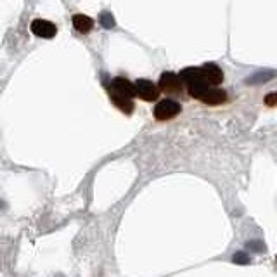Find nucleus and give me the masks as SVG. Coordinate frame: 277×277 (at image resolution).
Segmentation results:
<instances>
[{
  "label": "nucleus",
  "instance_id": "1",
  "mask_svg": "<svg viewBox=\"0 0 277 277\" xmlns=\"http://www.w3.org/2000/svg\"><path fill=\"white\" fill-rule=\"evenodd\" d=\"M182 111V104L178 101L173 99H163L156 104L154 108V118L158 122H168V120L175 118L177 115H180Z\"/></svg>",
  "mask_w": 277,
  "mask_h": 277
},
{
  "label": "nucleus",
  "instance_id": "7",
  "mask_svg": "<svg viewBox=\"0 0 277 277\" xmlns=\"http://www.w3.org/2000/svg\"><path fill=\"white\" fill-rule=\"evenodd\" d=\"M201 103L208 104V106H220V104L227 103V92L224 88L210 87L208 92L201 97Z\"/></svg>",
  "mask_w": 277,
  "mask_h": 277
},
{
  "label": "nucleus",
  "instance_id": "5",
  "mask_svg": "<svg viewBox=\"0 0 277 277\" xmlns=\"http://www.w3.org/2000/svg\"><path fill=\"white\" fill-rule=\"evenodd\" d=\"M30 28L31 33L40 38H52L57 33V26L52 21H47V19H33Z\"/></svg>",
  "mask_w": 277,
  "mask_h": 277
},
{
  "label": "nucleus",
  "instance_id": "12",
  "mask_svg": "<svg viewBox=\"0 0 277 277\" xmlns=\"http://www.w3.org/2000/svg\"><path fill=\"white\" fill-rule=\"evenodd\" d=\"M265 104L270 108H275L277 106V92H270L267 94V97H265Z\"/></svg>",
  "mask_w": 277,
  "mask_h": 277
},
{
  "label": "nucleus",
  "instance_id": "4",
  "mask_svg": "<svg viewBox=\"0 0 277 277\" xmlns=\"http://www.w3.org/2000/svg\"><path fill=\"white\" fill-rule=\"evenodd\" d=\"M203 78L208 85L212 87H218L220 83H224V71L220 69V66H217L215 62H206L201 66Z\"/></svg>",
  "mask_w": 277,
  "mask_h": 277
},
{
  "label": "nucleus",
  "instance_id": "14",
  "mask_svg": "<svg viewBox=\"0 0 277 277\" xmlns=\"http://www.w3.org/2000/svg\"><path fill=\"white\" fill-rule=\"evenodd\" d=\"M275 262H277V258H275Z\"/></svg>",
  "mask_w": 277,
  "mask_h": 277
},
{
  "label": "nucleus",
  "instance_id": "3",
  "mask_svg": "<svg viewBox=\"0 0 277 277\" xmlns=\"http://www.w3.org/2000/svg\"><path fill=\"white\" fill-rule=\"evenodd\" d=\"M135 92H137V97L147 101V103H153L159 97V87H156L151 80H144V78L135 81Z\"/></svg>",
  "mask_w": 277,
  "mask_h": 277
},
{
  "label": "nucleus",
  "instance_id": "13",
  "mask_svg": "<svg viewBox=\"0 0 277 277\" xmlns=\"http://www.w3.org/2000/svg\"><path fill=\"white\" fill-rule=\"evenodd\" d=\"M234 263L246 265V263H249V258L244 255V253H237V255H234Z\"/></svg>",
  "mask_w": 277,
  "mask_h": 277
},
{
  "label": "nucleus",
  "instance_id": "9",
  "mask_svg": "<svg viewBox=\"0 0 277 277\" xmlns=\"http://www.w3.org/2000/svg\"><path fill=\"white\" fill-rule=\"evenodd\" d=\"M111 101H113V104H115L116 108L120 109V111H123V113H127V115H132V111H134V101L132 99H127V97H122V96H118V94H115V92H111Z\"/></svg>",
  "mask_w": 277,
  "mask_h": 277
},
{
  "label": "nucleus",
  "instance_id": "10",
  "mask_svg": "<svg viewBox=\"0 0 277 277\" xmlns=\"http://www.w3.org/2000/svg\"><path fill=\"white\" fill-rule=\"evenodd\" d=\"M180 78L186 85H191L193 81L196 80H201L203 78V73H201V68H186L180 71Z\"/></svg>",
  "mask_w": 277,
  "mask_h": 277
},
{
  "label": "nucleus",
  "instance_id": "2",
  "mask_svg": "<svg viewBox=\"0 0 277 277\" xmlns=\"http://www.w3.org/2000/svg\"><path fill=\"white\" fill-rule=\"evenodd\" d=\"M182 78L180 75H175L171 71L163 73L161 78H159V90L165 94H182Z\"/></svg>",
  "mask_w": 277,
  "mask_h": 277
},
{
  "label": "nucleus",
  "instance_id": "6",
  "mask_svg": "<svg viewBox=\"0 0 277 277\" xmlns=\"http://www.w3.org/2000/svg\"><path fill=\"white\" fill-rule=\"evenodd\" d=\"M111 88L115 94H118V96H122V97H127V99H132V97L137 96V92H135V83H132L130 80H127V78H123V76L113 78Z\"/></svg>",
  "mask_w": 277,
  "mask_h": 277
},
{
  "label": "nucleus",
  "instance_id": "11",
  "mask_svg": "<svg viewBox=\"0 0 277 277\" xmlns=\"http://www.w3.org/2000/svg\"><path fill=\"white\" fill-rule=\"evenodd\" d=\"M101 23H103L104 28H113V26H115V19H113V16L109 13L101 14Z\"/></svg>",
  "mask_w": 277,
  "mask_h": 277
},
{
  "label": "nucleus",
  "instance_id": "8",
  "mask_svg": "<svg viewBox=\"0 0 277 277\" xmlns=\"http://www.w3.org/2000/svg\"><path fill=\"white\" fill-rule=\"evenodd\" d=\"M73 26L78 33H88L94 28V19L85 14H75L73 16Z\"/></svg>",
  "mask_w": 277,
  "mask_h": 277
}]
</instances>
